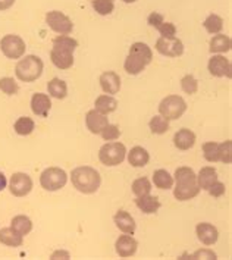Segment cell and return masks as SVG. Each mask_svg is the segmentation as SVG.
Wrapping results in <instances>:
<instances>
[{
    "label": "cell",
    "instance_id": "6da1fadb",
    "mask_svg": "<svg viewBox=\"0 0 232 260\" xmlns=\"http://www.w3.org/2000/svg\"><path fill=\"white\" fill-rule=\"evenodd\" d=\"M174 182L177 184L174 188V197L178 202L192 200L202 191L197 184V174L188 166L178 168L174 175Z\"/></svg>",
    "mask_w": 232,
    "mask_h": 260
},
{
    "label": "cell",
    "instance_id": "7a4b0ae2",
    "mask_svg": "<svg viewBox=\"0 0 232 260\" xmlns=\"http://www.w3.org/2000/svg\"><path fill=\"white\" fill-rule=\"evenodd\" d=\"M71 181L74 188H77L82 194H94L100 188L102 177L91 166H78L72 169Z\"/></svg>",
    "mask_w": 232,
    "mask_h": 260
},
{
    "label": "cell",
    "instance_id": "3957f363",
    "mask_svg": "<svg viewBox=\"0 0 232 260\" xmlns=\"http://www.w3.org/2000/svg\"><path fill=\"white\" fill-rule=\"evenodd\" d=\"M44 63L41 57L36 55L22 56L15 67V75L19 81L34 82L43 75Z\"/></svg>",
    "mask_w": 232,
    "mask_h": 260
},
{
    "label": "cell",
    "instance_id": "277c9868",
    "mask_svg": "<svg viewBox=\"0 0 232 260\" xmlns=\"http://www.w3.org/2000/svg\"><path fill=\"white\" fill-rule=\"evenodd\" d=\"M126 157V147L119 141H110L98 150V160L105 166H118Z\"/></svg>",
    "mask_w": 232,
    "mask_h": 260
},
{
    "label": "cell",
    "instance_id": "5b68a950",
    "mask_svg": "<svg viewBox=\"0 0 232 260\" xmlns=\"http://www.w3.org/2000/svg\"><path fill=\"white\" fill-rule=\"evenodd\" d=\"M187 110V102L178 94L166 96L159 105V113L168 121L179 119Z\"/></svg>",
    "mask_w": 232,
    "mask_h": 260
},
{
    "label": "cell",
    "instance_id": "8992f818",
    "mask_svg": "<svg viewBox=\"0 0 232 260\" xmlns=\"http://www.w3.org/2000/svg\"><path fill=\"white\" fill-rule=\"evenodd\" d=\"M68 182V174L60 168H47L41 172L40 184L46 191H59Z\"/></svg>",
    "mask_w": 232,
    "mask_h": 260
},
{
    "label": "cell",
    "instance_id": "52a82bcc",
    "mask_svg": "<svg viewBox=\"0 0 232 260\" xmlns=\"http://www.w3.org/2000/svg\"><path fill=\"white\" fill-rule=\"evenodd\" d=\"M0 50L8 59H21L25 55L27 46L22 37L16 34H6L0 40Z\"/></svg>",
    "mask_w": 232,
    "mask_h": 260
},
{
    "label": "cell",
    "instance_id": "ba28073f",
    "mask_svg": "<svg viewBox=\"0 0 232 260\" xmlns=\"http://www.w3.org/2000/svg\"><path fill=\"white\" fill-rule=\"evenodd\" d=\"M46 24L59 36H69L74 29L72 19L60 11H50L46 14Z\"/></svg>",
    "mask_w": 232,
    "mask_h": 260
},
{
    "label": "cell",
    "instance_id": "9c48e42d",
    "mask_svg": "<svg viewBox=\"0 0 232 260\" xmlns=\"http://www.w3.org/2000/svg\"><path fill=\"white\" fill-rule=\"evenodd\" d=\"M32 190V179L25 172H15L9 182V191L15 197H25Z\"/></svg>",
    "mask_w": 232,
    "mask_h": 260
},
{
    "label": "cell",
    "instance_id": "30bf717a",
    "mask_svg": "<svg viewBox=\"0 0 232 260\" xmlns=\"http://www.w3.org/2000/svg\"><path fill=\"white\" fill-rule=\"evenodd\" d=\"M207 69L210 72V75L216 77V78H231L232 77V65L229 62V59H226L225 56L222 55H213L209 59L207 63Z\"/></svg>",
    "mask_w": 232,
    "mask_h": 260
},
{
    "label": "cell",
    "instance_id": "8fae6325",
    "mask_svg": "<svg viewBox=\"0 0 232 260\" xmlns=\"http://www.w3.org/2000/svg\"><path fill=\"white\" fill-rule=\"evenodd\" d=\"M156 50L166 57H179L184 53V43L178 37H174V39L160 37L156 41Z\"/></svg>",
    "mask_w": 232,
    "mask_h": 260
},
{
    "label": "cell",
    "instance_id": "7c38bea8",
    "mask_svg": "<svg viewBox=\"0 0 232 260\" xmlns=\"http://www.w3.org/2000/svg\"><path fill=\"white\" fill-rule=\"evenodd\" d=\"M115 250H116V254L122 259H126V257H132L138 250V241L132 235L129 234H125V235H121L116 243H115Z\"/></svg>",
    "mask_w": 232,
    "mask_h": 260
},
{
    "label": "cell",
    "instance_id": "4fadbf2b",
    "mask_svg": "<svg viewBox=\"0 0 232 260\" xmlns=\"http://www.w3.org/2000/svg\"><path fill=\"white\" fill-rule=\"evenodd\" d=\"M195 234L197 238L202 244L205 246H213L216 244V241L219 240V231L218 228L209 222H200L195 226Z\"/></svg>",
    "mask_w": 232,
    "mask_h": 260
},
{
    "label": "cell",
    "instance_id": "5bb4252c",
    "mask_svg": "<svg viewBox=\"0 0 232 260\" xmlns=\"http://www.w3.org/2000/svg\"><path fill=\"white\" fill-rule=\"evenodd\" d=\"M98 82H100V87L102 90L109 94V96H113V94H118L119 90H121V77L115 72V71H106L100 75L98 78Z\"/></svg>",
    "mask_w": 232,
    "mask_h": 260
},
{
    "label": "cell",
    "instance_id": "9a60e30c",
    "mask_svg": "<svg viewBox=\"0 0 232 260\" xmlns=\"http://www.w3.org/2000/svg\"><path fill=\"white\" fill-rule=\"evenodd\" d=\"M109 123V118L108 115H103L100 112H97L96 109L88 110L87 115H85V125L88 128V131L91 134H100L102 129Z\"/></svg>",
    "mask_w": 232,
    "mask_h": 260
},
{
    "label": "cell",
    "instance_id": "2e32d148",
    "mask_svg": "<svg viewBox=\"0 0 232 260\" xmlns=\"http://www.w3.org/2000/svg\"><path fill=\"white\" fill-rule=\"evenodd\" d=\"M52 109V100L49 94L44 93H34L31 97V110L34 115L46 118L49 115V112Z\"/></svg>",
    "mask_w": 232,
    "mask_h": 260
},
{
    "label": "cell",
    "instance_id": "e0dca14e",
    "mask_svg": "<svg viewBox=\"0 0 232 260\" xmlns=\"http://www.w3.org/2000/svg\"><path fill=\"white\" fill-rule=\"evenodd\" d=\"M113 222L115 225L118 226L119 231H122L123 234H129V235H134L137 230L136 219L131 216V213H128L126 210H118L113 216Z\"/></svg>",
    "mask_w": 232,
    "mask_h": 260
},
{
    "label": "cell",
    "instance_id": "ac0fdd59",
    "mask_svg": "<svg viewBox=\"0 0 232 260\" xmlns=\"http://www.w3.org/2000/svg\"><path fill=\"white\" fill-rule=\"evenodd\" d=\"M50 60L57 69L67 71V69L72 68V65H74V53L53 47L50 50Z\"/></svg>",
    "mask_w": 232,
    "mask_h": 260
},
{
    "label": "cell",
    "instance_id": "d6986e66",
    "mask_svg": "<svg viewBox=\"0 0 232 260\" xmlns=\"http://www.w3.org/2000/svg\"><path fill=\"white\" fill-rule=\"evenodd\" d=\"M174 144L178 150H190L195 144V134L188 128H181L174 136Z\"/></svg>",
    "mask_w": 232,
    "mask_h": 260
},
{
    "label": "cell",
    "instance_id": "ffe728a7",
    "mask_svg": "<svg viewBox=\"0 0 232 260\" xmlns=\"http://www.w3.org/2000/svg\"><path fill=\"white\" fill-rule=\"evenodd\" d=\"M136 206L146 215H153L160 209V200L156 196L146 194V196H140L136 199Z\"/></svg>",
    "mask_w": 232,
    "mask_h": 260
},
{
    "label": "cell",
    "instance_id": "44dd1931",
    "mask_svg": "<svg viewBox=\"0 0 232 260\" xmlns=\"http://www.w3.org/2000/svg\"><path fill=\"white\" fill-rule=\"evenodd\" d=\"M232 47V41L229 39V36H225V34H215L210 40V53L213 55H222V53H226L229 52Z\"/></svg>",
    "mask_w": 232,
    "mask_h": 260
},
{
    "label": "cell",
    "instance_id": "7402d4cb",
    "mask_svg": "<svg viewBox=\"0 0 232 260\" xmlns=\"http://www.w3.org/2000/svg\"><path fill=\"white\" fill-rule=\"evenodd\" d=\"M126 153H128V164L134 166V168H144L150 160L149 151L146 150L144 147H141V146H136Z\"/></svg>",
    "mask_w": 232,
    "mask_h": 260
},
{
    "label": "cell",
    "instance_id": "603a6c76",
    "mask_svg": "<svg viewBox=\"0 0 232 260\" xmlns=\"http://www.w3.org/2000/svg\"><path fill=\"white\" fill-rule=\"evenodd\" d=\"M129 55L134 56L137 59H140L141 62H144L146 65L151 63L153 60V52H151L150 46L141 41H137L134 44H131L129 47Z\"/></svg>",
    "mask_w": 232,
    "mask_h": 260
},
{
    "label": "cell",
    "instance_id": "cb8c5ba5",
    "mask_svg": "<svg viewBox=\"0 0 232 260\" xmlns=\"http://www.w3.org/2000/svg\"><path fill=\"white\" fill-rule=\"evenodd\" d=\"M0 243L8 247H21L24 244V237L18 234L12 226L0 230Z\"/></svg>",
    "mask_w": 232,
    "mask_h": 260
},
{
    "label": "cell",
    "instance_id": "d4e9b609",
    "mask_svg": "<svg viewBox=\"0 0 232 260\" xmlns=\"http://www.w3.org/2000/svg\"><path fill=\"white\" fill-rule=\"evenodd\" d=\"M218 181V172H216V169L215 168H212V166H205V168H202L200 169V172H198V175H197V184H198V187H200V190H209V187L213 184V182H216Z\"/></svg>",
    "mask_w": 232,
    "mask_h": 260
},
{
    "label": "cell",
    "instance_id": "484cf974",
    "mask_svg": "<svg viewBox=\"0 0 232 260\" xmlns=\"http://www.w3.org/2000/svg\"><path fill=\"white\" fill-rule=\"evenodd\" d=\"M94 109L103 115H109V113H113L115 110L118 109V100L113 96H109V94H102L96 99L94 102Z\"/></svg>",
    "mask_w": 232,
    "mask_h": 260
},
{
    "label": "cell",
    "instance_id": "4316f807",
    "mask_svg": "<svg viewBox=\"0 0 232 260\" xmlns=\"http://www.w3.org/2000/svg\"><path fill=\"white\" fill-rule=\"evenodd\" d=\"M47 91H49L50 97H55L57 100H63L68 96V85L60 78H52L47 82Z\"/></svg>",
    "mask_w": 232,
    "mask_h": 260
},
{
    "label": "cell",
    "instance_id": "83f0119b",
    "mask_svg": "<svg viewBox=\"0 0 232 260\" xmlns=\"http://www.w3.org/2000/svg\"><path fill=\"white\" fill-rule=\"evenodd\" d=\"M153 184L159 190H171L174 187V177L166 169H157L153 174Z\"/></svg>",
    "mask_w": 232,
    "mask_h": 260
},
{
    "label": "cell",
    "instance_id": "f1b7e54d",
    "mask_svg": "<svg viewBox=\"0 0 232 260\" xmlns=\"http://www.w3.org/2000/svg\"><path fill=\"white\" fill-rule=\"evenodd\" d=\"M11 226L14 228L16 233L21 234L22 237H25L32 231V220L25 215H16L11 220Z\"/></svg>",
    "mask_w": 232,
    "mask_h": 260
},
{
    "label": "cell",
    "instance_id": "f546056e",
    "mask_svg": "<svg viewBox=\"0 0 232 260\" xmlns=\"http://www.w3.org/2000/svg\"><path fill=\"white\" fill-rule=\"evenodd\" d=\"M14 129L18 136L25 137V136L32 134V131L36 129V122L31 118H28V116H21V118H18L15 121Z\"/></svg>",
    "mask_w": 232,
    "mask_h": 260
},
{
    "label": "cell",
    "instance_id": "4dcf8cb0",
    "mask_svg": "<svg viewBox=\"0 0 232 260\" xmlns=\"http://www.w3.org/2000/svg\"><path fill=\"white\" fill-rule=\"evenodd\" d=\"M203 27L209 32V34H219L223 29V19L222 16H219L216 14H210L203 22Z\"/></svg>",
    "mask_w": 232,
    "mask_h": 260
},
{
    "label": "cell",
    "instance_id": "1f68e13d",
    "mask_svg": "<svg viewBox=\"0 0 232 260\" xmlns=\"http://www.w3.org/2000/svg\"><path fill=\"white\" fill-rule=\"evenodd\" d=\"M146 67L147 65L144 62H141L140 59H137V57L131 55L126 56L125 63H123V68L126 71V74H129V75H138V74H141L146 69Z\"/></svg>",
    "mask_w": 232,
    "mask_h": 260
},
{
    "label": "cell",
    "instance_id": "d6a6232c",
    "mask_svg": "<svg viewBox=\"0 0 232 260\" xmlns=\"http://www.w3.org/2000/svg\"><path fill=\"white\" fill-rule=\"evenodd\" d=\"M149 128L153 134H157V136H162L164 133H168L169 129V121L164 119L162 115H156L153 116L149 122Z\"/></svg>",
    "mask_w": 232,
    "mask_h": 260
},
{
    "label": "cell",
    "instance_id": "836d02e7",
    "mask_svg": "<svg viewBox=\"0 0 232 260\" xmlns=\"http://www.w3.org/2000/svg\"><path fill=\"white\" fill-rule=\"evenodd\" d=\"M53 47L62 49V50H68V52H75L78 47V41L69 36H57L53 40Z\"/></svg>",
    "mask_w": 232,
    "mask_h": 260
},
{
    "label": "cell",
    "instance_id": "e575fe53",
    "mask_svg": "<svg viewBox=\"0 0 232 260\" xmlns=\"http://www.w3.org/2000/svg\"><path fill=\"white\" fill-rule=\"evenodd\" d=\"M203 156L207 162L215 164L219 162V143L216 141H207L203 144Z\"/></svg>",
    "mask_w": 232,
    "mask_h": 260
},
{
    "label": "cell",
    "instance_id": "d590c367",
    "mask_svg": "<svg viewBox=\"0 0 232 260\" xmlns=\"http://www.w3.org/2000/svg\"><path fill=\"white\" fill-rule=\"evenodd\" d=\"M91 6L96 11L97 14L102 16L110 15L115 9V3L113 0H91Z\"/></svg>",
    "mask_w": 232,
    "mask_h": 260
},
{
    "label": "cell",
    "instance_id": "8d00e7d4",
    "mask_svg": "<svg viewBox=\"0 0 232 260\" xmlns=\"http://www.w3.org/2000/svg\"><path fill=\"white\" fill-rule=\"evenodd\" d=\"M131 188H132V192L136 194L137 197H140V196H146V194H150L151 191L150 179L146 178V177L136 179V181L132 182V187H131Z\"/></svg>",
    "mask_w": 232,
    "mask_h": 260
},
{
    "label": "cell",
    "instance_id": "74e56055",
    "mask_svg": "<svg viewBox=\"0 0 232 260\" xmlns=\"http://www.w3.org/2000/svg\"><path fill=\"white\" fill-rule=\"evenodd\" d=\"M181 88H182L184 93H187L190 96L195 94L197 90H198V81H197V78L194 75H191V74L184 75L182 80H181Z\"/></svg>",
    "mask_w": 232,
    "mask_h": 260
},
{
    "label": "cell",
    "instance_id": "f35d334b",
    "mask_svg": "<svg viewBox=\"0 0 232 260\" xmlns=\"http://www.w3.org/2000/svg\"><path fill=\"white\" fill-rule=\"evenodd\" d=\"M0 90L5 94H8V96H15L19 91V85H18V82L15 81L14 78L3 77V78H0Z\"/></svg>",
    "mask_w": 232,
    "mask_h": 260
},
{
    "label": "cell",
    "instance_id": "ab89813d",
    "mask_svg": "<svg viewBox=\"0 0 232 260\" xmlns=\"http://www.w3.org/2000/svg\"><path fill=\"white\" fill-rule=\"evenodd\" d=\"M219 162L229 165L232 162V141L226 140L219 144Z\"/></svg>",
    "mask_w": 232,
    "mask_h": 260
},
{
    "label": "cell",
    "instance_id": "60d3db41",
    "mask_svg": "<svg viewBox=\"0 0 232 260\" xmlns=\"http://www.w3.org/2000/svg\"><path fill=\"white\" fill-rule=\"evenodd\" d=\"M100 136H102V138H103L105 141H115V140H118V138L121 137V129H119L118 125L108 123V125L102 129Z\"/></svg>",
    "mask_w": 232,
    "mask_h": 260
},
{
    "label": "cell",
    "instance_id": "b9f144b4",
    "mask_svg": "<svg viewBox=\"0 0 232 260\" xmlns=\"http://www.w3.org/2000/svg\"><path fill=\"white\" fill-rule=\"evenodd\" d=\"M159 31V34L164 39H174L177 37V27L174 22H162L159 27L156 28Z\"/></svg>",
    "mask_w": 232,
    "mask_h": 260
},
{
    "label": "cell",
    "instance_id": "7bdbcfd3",
    "mask_svg": "<svg viewBox=\"0 0 232 260\" xmlns=\"http://www.w3.org/2000/svg\"><path fill=\"white\" fill-rule=\"evenodd\" d=\"M190 259L192 260H216L218 259V256H216V253L213 251V250H210V248H200V250H197V251H194L191 256H190Z\"/></svg>",
    "mask_w": 232,
    "mask_h": 260
},
{
    "label": "cell",
    "instance_id": "ee69618b",
    "mask_svg": "<svg viewBox=\"0 0 232 260\" xmlns=\"http://www.w3.org/2000/svg\"><path fill=\"white\" fill-rule=\"evenodd\" d=\"M207 192L212 196V197H215V199H218V197H222L225 192H226V187H225V184L223 182H220V181H216V182H213L210 187H209V190Z\"/></svg>",
    "mask_w": 232,
    "mask_h": 260
},
{
    "label": "cell",
    "instance_id": "f6af8a7d",
    "mask_svg": "<svg viewBox=\"0 0 232 260\" xmlns=\"http://www.w3.org/2000/svg\"><path fill=\"white\" fill-rule=\"evenodd\" d=\"M162 22H164V18L163 15L159 14V12H151V14L149 15V18H147V24H149L150 27L157 28Z\"/></svg>",
    "mask_w": 232,
    "mask_h": 260
},
{
    "label": "cell",
    "instance_id": "bcb514c9",
    "mask_svg": "<svg viewBox=\"0 0 232 260\" xmlns=\"http://www.w3.org/2000/svg\"><path fill=\"white\" fill-rule=\"evenodd\" d=\"M50 259L52 260H59V259L68 260V259H71V254H69V251H67V250H56V251H53V253H52Z\"/></svg>",
    "mask_w": 232,
    "mask_h": 260
},
{
    "label": "cell",
    "instance_id": "7dc6e473",
    "mask_svg": "<svg viewBox=\"0 0 232 260\" xmlns=\"http://www.w3.org/2000/svg\"><path fill=\"white\" fill-rule=\"evenodd\" d=\"M16 0H0V12L8 11L9 8H12Z\"/></svg>",
    "mask_w": 232,
    "mask_h": 260
},
{
    "label": "cell",
    "instance_id": "c3c4849f",
    "mask_svg": "<svg viewBox=\"0 0 232 260\" xmlns=\"http://www.w3.org/2000/svg\"><path fill=\"white\" fill-rule=\"evenodd\" d=\"M8 187V181H6V177H5V174L0 171V191H3L5 188Z\"/></svg>",
    "mask_w": 232,
    "mask_h": 260
},
{
    "label": "cell",
    "instance_id": "681fc988",
    "mask_svg": "<svg viewBox=\"0 0 232 260\" xmlns=\"http://www.w3.org/2000/svg\"><path fill=\"white\" fill-rule=\"evenodd\" d=\"M123 3H128V5H129V3H136L137 0H122Z\"/></svg>",
    "mask_w": 232,
    "mask_h": 260
}]
</instances>
